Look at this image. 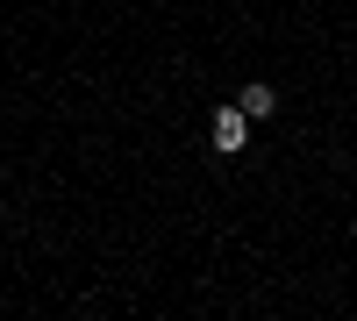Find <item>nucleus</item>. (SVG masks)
<instances>
[{
    "mask_svg": "<svg viewBox=\"0 0 357 321\" xmlns=\"http://www.w3.org/2000/svg\"><path fill=\"white\" fill-rule=\"evenodd\" d=\"M236 107H243L250 122H272V114H279V93H272V86H264V79H250L243 93H236Z\"/></svg>",
    "mask_w": 357,
    "mask_h": 321,
    "instance_id": "f03ea898",
    "label": "nucleus"
},
{
    "mask_svg": "<svg viewBox=\"0 0 357 321\" xmlns=\"http://www.w3.org/2000/svg\"><path fill=\"white\" fill-rule=\"evenodd\" d=\"M207 136H215V150H222V157H236V150L250 143V114H243V107H215Z\"/></svg>",
    "mask_w": 357,
    "mask_h": 321,
    "instance_id": "f257e3e1",
    "label": "nucleus"
}]
</instances>
